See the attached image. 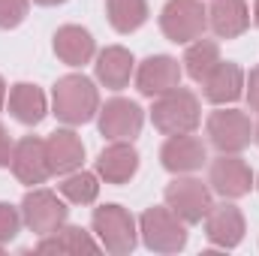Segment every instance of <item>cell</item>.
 <instances>
[{
    "label": "cell",
    "mask_w": 259,
    "mask_h": 256,
    "mask_svg": "<svg viewBox=\"0 0 259 256\" xmlns=\"http://www.w3.org/2000/svg\"><path fill=\"white\" fill-rule=\"evenodd\" d=\"M91 229H94L100 247L112 256H130L139 244V223L118 202H106V205L94 208Z\"/></svg>",
    "instance_id": "obj_3"
},
{
    "label": "cell",
    "mask_w": 259,
    "mask_h": 256,
    "mask_svg": "<svg viewBox=\"0 0 259 256\" xmlns=\"http://www.w3.org/2000/svg\"><path fill=\"white\" fill-rule=\"evenodd\" d=\"M58 190H61V196L69 205H94L97 196H100V175L75 169V172L64 175V181L58 184Z\"/></svg>",
    "instance_id": "obj_25"
},
{
    "label": "cell",
    "mask_w": 259,
    "mask_h": 256,
    "mask_svg": "<svg viewBox=\"0 0 259 256\" xmlns=\"http://www.w3.org/2000/svg\"><path fill=\"white\" fill-rule=\"evenodd\" d=\"M21 220L24 226L36 235V238H46L52 232H58L69 217V208L66 202L58 196L55 190H46V187H30L21 199Z\"/></svg>",
    "instance_id": "obj_7"
},
{
    "label": "cell",
    "mask_w": 259,
    "mask_h": 256,
    "mask_svg": "<svg viewBox=\"0 0 259 256\" xmlns=\"http://www.w3.org/2000/svg\"><path fill=\"white\" fill-rule=\"evenodd\" d=\"M256 190H259V175H256Z\"/></svg>",
    "instance_id": "obj_34"
},
{
    "label": "cell",
    "mask_w": 259,
    "mask_h": 256,
    "mask_svg": "<svg viewBox=\"0 0 259 256\" xmlns=\"http://www.w3.org/2000/svg\"><path fill=\"white\" fill-rule=\"evenodd\" d=\"M253 130L256 127L247 112L226 109V106H217L205 121V136L211 148H217V154H241L244 148H250Z\"/></svg>",
    "instance_id": "obj_5"
},
{
    "label": "cell",
    "mask_w": 259,
    "mask_h": 256,
    "mask_svg": "<svg viewBox=\"0 0 259 256\" xmlns=\"http://www.w3.org/2000/svg\"><path fill=\"white\" fill-rule=\"evenodd\" d=\"M148 0H106V18L118 33H136L148 21Z\"/></svg>",
    "instance_id": "obj_24"
},
{
    "label": "cell",
    "mask_w": 259,
    "mask_h": 256,
    "mask_svg": "<svg viewBox=\"0 0 259 256\" xmlns=\"http://www.w3.org/2000/svg\"><path fill=\"white\" fill-rule=\"evenodd\" d=\"M100 112V91L84 72L61 75L52 88V115L66 127H81Z\"/></svg>",
    "instance_id": "obj_1"
},
{
    "label": "cell",
    "mask_w": 259,
    "mask_h": 256,
    "mask_svg": "<svg viewBox=\"0 0 259 256\" xmlns=\"http://www.w3.org/2000/svg\"><path fill=\"white\" fill-rule=\"evenodd\" d=\"M12 175L18 184L24 187H39L52 178V166H49V154H46V139L39 136H21L12 148V163H9Z\"/></svg>",
    "instance_id": "obj_11"
},
{
    "label": "cell",
    "mask_w": 259,
    "mask_h": 256,
    "mask_svg": "<svg viewBox=\"0 0 259 256\" xmlns=\"http://www.w3.org/2000/svg\"><path fill=\"white\" fill-rule=\"evenodd\" d=\"M208 187L223 199H241L256 187V175L238 154H220L208 163Z\"/></svg>",
    "instance_id": "obj_10"
},
{
    "label": "cell",
    "mask_w": 259,
    "mask_h": 256,
    "mask_svg": "<svg viewBox=\"0 0 259 256\" xmlns=\"http://www.w3.org/2000/svg\"><path fill=\"white\" fill-rule=\"evenodd\" d=\"M30 0H0V30H12L27 18Z\"/></svg>",
    "instance_id": "obj_27"
},
{
    "label": "cell",
    "mask_w": 259,
    "mask_h": 256,
    "mask_svg": "<svg viewBox=\"0 0 259 256\" xmlns=\"http://www.w3.org/2000/svg\"><path fill=\"white\" fill-rule=\"evenodd\" d=\"M163 199L166 205L187 223V226H196L205 220V214L211 211L214 199H211V187L205 181H199L193 175H175L166 190H163Z\"/></svg>",
    "instance_id": "obj_8"
},
{
    "label": "cell",
    "mask_w": 259,
    "mask_h": 256,
    "mask_svg": "<svg viewBox=\"0 0 259 256\" xmlns=\"http://www.w3.org/2000/svg\"><path fill=\"white\" fill-rule=\"evenodd\" d=\"M220 61H223V58H220V42H217V39H205V36H199V39H193V42L187 46L181 66H184V72L199 84V81L220 64Z\"/></svg>",
    "instance_id": "obj_23"
},
{
    "label": "cell",
    "mask_w": 259,
    "mask_h": 256,
    "mask_svg": "<svg viewBox=\"0 0 259 256\" xmlns=\"http://www.w3.org/2000/svg\"><path fill=\"white\" fill-rule=\"evenodd\" d=\"M12 148H15V142H12L9 130L0 124V169H9V163H12Z\"/></svg>",
    "instance_id": "obj_29"
},
{
    "label": "cell",
    "mask_w": 259,
    "mask_h": 256,
    "mask_svg": "<svg viewBox=\"0 0 259 256\" xmlns=\"http://www.w3.org/2000/svg\"><path fill=\"white\" fill-rule=\"evenodd\" d=\"M6 106H9V115L18 124H24V127H36L49 115V100H46L42 88H36L30 81L12 84L9 88V97H6Z\"/></svg>",
    "instance_id": "obj_21"
},
{
    "label": "cell",
    "mask_w": 259,
    "mask_h": 256,
    "mask_svg": "<svg viewBox=\"0 0 259 256\" xmlns=\"http://www.w3.org/2000/svg\"><path fill=\"white\" fill-rule=\"evenodd\" d=\"M244 78L247 72L235 61H220L199 84H202V97L211 106H232L235 100L244 97Z\"/></svg>",
    "instance_id": "obj_15"
},
{
    "label": "cell",
    "mask_w": 259,
    "mask_h": 256,
    "mask_svg": "<svg viewBox=\"0 0 259 256\" xmlns=\"http://www.w3.org/2000/svg\"><path fill=\"white\" fill-rule=\"evenodd\" d=\"M94 75L103 88L109 91H124L130 78L136 75V58L124 46H106L103 52H97V64H94Z\"/></svg>",
    "instance_id": "obj_20"
},
{
    "label": "cell",
    "mask_w": 259,
    "mask_h": 256,
    "mask_svg": "<svg viewBox=\"0 0 259 256\" xmlns=\"http://www.w3.org/2000/svg\"><path fill=\"white\" fill-rule=\"evenodd\" d=\"M46 154H49L52 175H69L84 163V142L72 127H61L46 139Z\"/></svg>",
    "instance_id": "obj_19"
},
{
    "label": "cell",
    "mask_w": 259,
    "mask_h": 256,
    "mask_svg": "<svg viewBox=\"0 0 259 256\" xmlns=\"http://www.w3.org/2000/svg\"><path fill=\"white\" fill-rule=\"evenodd\" d=\"M136 91L148 100L163 97L169 91H175L184 78V66L178 64V58L172 55H151L136 66Z\"/></svg>",
    "instance_id": "obj_12"
},
{
    "label": "cell",
    "mask_w": 259,
    "mask_h": 256,
    "mask_svg": "<svg viewBox=\"0 0 259 256\" xmlns=\"http://www.w3.org/2000/svg\"><path fill=\"white\" fill-rule=\"evenodd\" d=\"M142 244L151 253H181L187 247V223L169 205H151L139 217Z\"/></svg>",
    "instance_id": "obj_4"
},
{
    "label": "cell",
    "mask_w": 259,
    "mask_h": 256,
    "mask_svg": "<svg viewBox=\"0 0 259 256\" xmlns=\"http://www.w3.org/2000/svg\"><path fill=\"white\" fill-rule=\"evenodd\" d=\"M94 250H100V241H94L88 229H81V226H66V223L58 232L39 238V244H36V253L75 256V253H94Z\"/></svg>",
    "instance_id": "obj_22"
},
{
    "label": "cell",
    "mask_w": 259,
    "mask_h": 256,
    "mask_svg": "<svg viewBox=\"0 0 259 256\" xmlns=\"http://www.w3.org/2000/svg\"><path fill=\"white\" fill-rule=\"evenodd\" d=\"M208 163V148L205 142L184 133V136H166L163 148H160V166L172 175H193Z\"/></svg>",
    "instance_id": "obj_14"
},
{
    "label": "cell",
    "mask_w": 259,
    "mask_h": 256,
    "mask_svg": "<svg viewBox=\"0 0 259 256\" xmlns=\"http://www.w3.org/2000/svg\"><path fill=\"white\" fill-rule=\"evenodd\" d=\"M21 208H15L12 202H0V244H9L21 232Z\"/></svg>",
    "instance_id": "obj_26"
},
{
    "label": "cell",
    "mask_w": 259,
    "mask_h": 256,
    "mask_svg": "<svg viewBox=\"0 0 259 256\" xmlns=\"http://www.w3.org/2000/svg\"><path fill=\"white\" fill-rule=\"evenodd\" d=\"M52 46H55L58 61L66 64V66H72V69L91 64V61L97 58V39H94V33H91L88 27H81V24H64V27H58Z\"/></svg>",
    "instance_id": "obj_17"
},
{
    "label": "cell",
    "mask_w": 259,
    "mask_h": 256,
    "mask_svg": "<svg viewBox=\"0 0 259 256\" xmlns=\"http://www.w3.org/2000/svg\"><path fill=\"white\" fill-rule=\"evenodd\" d=\"M0 253H3V244H0Z\"/></svg>",
    "instance_id": "obj_35"
},
{
    "label": "cell",
    "mask_w": 259,
    "mask_h": 256,
    "mask_svg": "<svg viewBox=\"0 0 259 256\" xmlns=\"http://www.w3.org/2000/svg\"><path fill=\"white\" fill-rule=\"evenodd\" d=\"M250 21L253 15L247 0H211L208 6V27L217 39H238Z\"/></svg>",
    "instance_id": "obj_18"
},
{
    "label": "cell",
    "mask_w": 259,
    "mask_h": 256,
    "mask_svg": "<svg viewBox=\"0 0 259 256\" xmlns=\"http://www.w3.org/2000/svg\"><path fill=\"white\" fill-rule=\"evenodd\" d=\"M97 127H100V136L109 142H133L145 127V112L139 103L127 97H112L106 106H100Z\"/></svg>",
    "instance_id": "obj_9"
},
{
    "label": "cell",
    "mask_w": 259,
    "mask_h": 256,
    "mask_svg": "<svg viewBox=\"0 0 259 256\" xmlns=\"http://www.w3.org/2000/svg\"><path fill=\"white\" fill-rule=\"evenodd\" d=\"M151 124L163 136H184L196 133L202 124V103L190 88H175L163 97H154L151 106Z\"/></svg>",
    "instance_id": "obj_2"
},
{
    "label": "cell",
    "mask_w": 259,
    "mask_h": 256,
    "mask_svg": "<svg viewBox=\"0 0 259 256\" xmlns=\"http://www.w3.org/2000/svg\"><path fill=\"white\" fill-rule=\"evenodd\" d=\"M253 24L259 27V0H253Z\"/></svg>",
    "instance_id": "obj_32"
},
{
    "label": "cell",
    "mask_w": 259,
    "mask_h": 256,
    "mask_svg": "<svg viewBox=\"0 0 259 256\" xmlns=\"http://www.w3.org/2000/svg\"><path fill=\"white\" fill-rule=\"evenodd\" d=\"M139 151L133 148V142H109L100 157H97V175L106 181V184H130L139 172Z\"/></svg>",
    "instance_id": "obj_16"
},
{
    "label": "cell",
    "mask_w": 259,
    "mask_h": 256,
    "mask_svg": "<svg viewBox=\"0 0 259 256\" xmlns=\"http://www.w3.org/2000/svg\"><path fill=\"white\" fill-rule=\"evenodd\" d=\"M36 6H61V3H66V0H33Z\"/></svg>",
    "instance_id": "obj_31"
},
{
    "label": "cell",
    "mask_w": 259,
    "mask_h": 256,
    "mask_svg": "<svg viewBox=\"0 0 259 256\" xmlns=\"http://www.w3.org/2000/svg\"><path fill=\"white\" fill-rule=\"evenodd\" d=\"M6 97H9V88H6V81H3V75H0V112H3V106H6Z\"/></svg>",
    "instance_id": "obj_30"
},
{
    "label": "cell",
    "mask_w": 259,
    "mask_h": 256,
    "mask_svg": "<svg viewBox=\"0 0 259 256\" xmlns=\"http://www.w3.org/2000/svg\"><path fill=\"white\" fill-rule=\"evenodd\" d=\"M160 30L175 46H190L208 30V6L202 0H166L160 9Z\"/></svg>",
    "instance_id": "obj_6"
},
{
    "label": "cell",
    "mask_w": 259,
    "mask_h": 256,
    "mask_svg": "<svg viewBox=\"0 0 259 256\" xmlns=\"http://www.w3.org/2000/svg\"><path fill=\"white\" fill-rule=\"evenodd\" d=\"M244 97H247V106L250 112H259V64L247 72L244 78Z\"/></svg>",
    "instance_id": "obj_28"
},
{
    "label": "cell",
    "mask_w": 259,
    "mask_h": 256,
    "mask_svg": "<svg viewBox=\"0 0 259 256\" xmlns=\"http://www.w3.org/2000/svg\"><path fill=\"white\" fill-rule=\"evenodd\" d=\"M253 142L259 145V124H256V130H253Z\"/></svg>",
    "instance_id": "obj_33"
},
{
    "label": "cell",
    "mask_w": 259,
    "mask_h": 256,
    "mask_svg": "<svg viewBox=\"0 0 259 256\" xmlns=\"http://www.w3.org/2000/svg\"><path fill=\"white\" fill-rule=\"evenodd\" d=\"M202 226H205V238L220 250H235L244 241V232H247L244 214H241L238 205H232V199H226L220 205H211Z\"/></svg>",
    "instance_id": "obj_13"
}]
</instances>
